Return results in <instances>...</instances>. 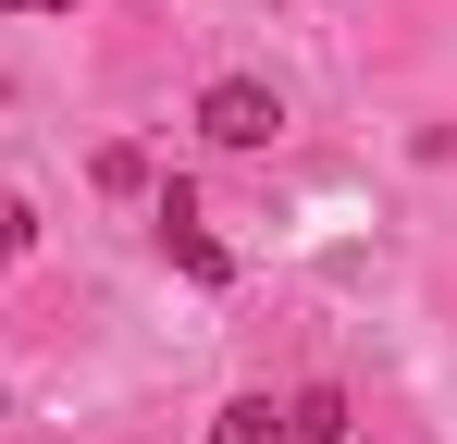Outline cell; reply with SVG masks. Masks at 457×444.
Instances as JSON below:
<instances>
[{
	"mask_svg": "<svg viewBox=\"0 0 457 444\" xmlns=\"http://www.w3.org/2000/svg\"><path fill=\"white\" fill-rule=\"evenodd\" d=\"M0 12H75V0H0Z\"/></svg>",
	"mask_w": 457,
	"mask_h": 444,
	"instance_id": "7",
	"label": "cell"
},
{
	"mask_svg": "<svg viewBox=\"0 0 457 444\" xmlns=\"http://www.w3.org/2000/svg\"><path fill=\"white\" fill-rule=\"evenodd\" d=\"M211 444H297V432H285V407H272V395H235L223 420H211Z\"/></svg>",
	"mask_w": 457,
	"mask_h": 444,
	"instance_id": "4",
	"label": "cell"
},
{
	"mask_svg": "<svg viewBox=\"0 0 457 444\" xmlns=\"http://www.w3.org/2000/svg\"><path fill=\"white\" fill-rule=\"evenodd\" d=\"M25 234H37V222H25V210H12V198H0V272L25 259Z\"/></svg>",
	"mask_w": 457,
	"mask_h": 444,
	"instance_id": "6",
	"label": "cell"
},
{
	"mask_svg": "<svg viewBox=\"0 0 457 444\" xmlns=\"http://www.w3.org/2000/svg\"><path fill=\"white\" fill-rule=\"evenodd\" d=\"M285 432L297 444H346V382H309L297 407H285Z\"/></svg>",
	"mask_w": 457,
	"mask_h": 444,
	"instance_id": "3",
	"label": "cell"
},
{
	"mask_svg": "<svg viewBox=\"0 0 457 444\" xmlns=\"http://www.w3.org/2000/svg\"><path fill=\"white\" fill-rule=\"evenodd\" d=\"M87 173H99V198H137V185H149V148H99Z\"/></svg>",
	"mask_w": 457,
	"mask_h": 444,
	"instance_id": "5",
	"label": "cell"
},
{
	"mask_svg": "<svg viewBox=\"0 0 457 444\" xmlns=\"http://www.w3.org/2000/svg\"><path fill=\"white\" fill-rule=\"evenodd\" d=\"M161 259H173L186 284H235V247L198 222V198H186V185H161Z\"/></svg>",
	"mask_w": 457,
	"mask_h": 444,
	"instance_id": "2",
	"label": "cell"
},
{
	"mask_svg": "<svg viewBox=\"0 0 457 444\" xmlns=\"http://www.w3.org/2000/svg\"><path fill=\"white\" fill-rule=\"evenodd\" d=\"M198 136L211 148H272L285 136V99H272L260 74H211V86H198Z\"/></svg>",
	"mask_w": 457,
	"mask_h": 444,
	"instance_id": "1",
	"label": "cell"
}]
</instances>
